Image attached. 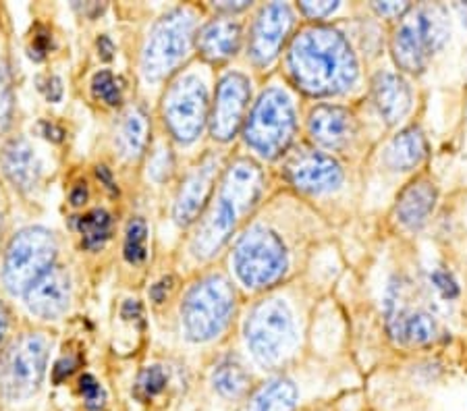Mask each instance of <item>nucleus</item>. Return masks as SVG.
Wrapping results in <instances>:
<instances>
[{"label":"nucleus","mask_w":467,"mask_h":411,"mask_svg":"<svg viewBox=\"0 0 467 411\" xmlns=\"http://www.w3.org/2000/svg\"><path fill=\"white\" fill-rule=\"evenodd\" d=\"M287 67L296 86L312 96L343 94L358 79L349 42L330 27L301 29L291 42Z\"/></svg>","instance_id":"f257e3e1"},{"label":"nucleus","mask_w":467,"mask_h":411,"mask_svg":"<svg viewBox=\"0 0 467 411\" xmlns=\"http://www.w3.org/2000/svg\"><path fill=\"white\" fill-rule=\"evenodd\" d=\"M262 191V173L250 160H239L223 179L221 196L210 208L195 233L192 250L198 258H210L227 243L237 222L255 206Z\"/></svg>","instance_id":"f03ea898"},{"label":"nucleus","mask_w":467,"mask_h":411,"mask_svg":"<svg viewBox=\"0 0 467 411\" xmlns=\"http://www.w3.org/2000/svg\"><path fill=\"white\" fill-rule=\"evenodd\" d=\"M449 19L441 5H421L401 17L393 36V57L401 69L420 73L449 40Z\"/></svg>","instance_id":"7ed1b4c3"},{"label":"nucleus","mask_w":467,"mask_h":411,"mask_svg":"<svg viewBox=\"0 0 467 411\" xmlns=\"http://www.w3.org/2000/svg\"><path fill=\"white\" fill-rule=\"evenodd\" d=\"M235 312V293L229 281L213 274L193 285L181 305V318L187 339L195 343L213 341L227 328Z\"/></svg>","instance_id":"20e7f679"},{"label":"nucleus","mask_w":467,"mask_h":411,"mask_svg":"<svg viewBox=\"0 0 467 411\" xmlns=\"http://www.w3.org/2000/svg\"><path fill=\"white\" fill-rule=\"evenodd\" d=\"M296 136V108L287 92L270 87L260 96L245 125V141L264 159H276Z\"/></svg>","instance_id":"39448f33"},{"label":"nucleus","mask_w":467,"mask_h":411,"mask_svg":"<svg viewBox=\"0 0 467 411\" xmlns=\"http://www.w3.org/2000/svg\"><path fill=\"white\" fill-rule=\"evenodd\" d=\"M195 34V17L192 11L175 9L158 21L146 44L141 69L146 79L161 81L183 63L190 55Z\"/></svg>","instance_id":"423d86ee"},{"label":"nucleus","mask_w":467,"mask_h":411,"mask_svg":"<svg viewBox=\"0 0 467 411\" xmlns=\"http://www.w3.org/2000/svg\"><path fill=\"white\" fill-rule=\"evenodd\" d=\"M233 266L245 287L262 289L275 285L287 271V252L273 231L252 227L235 245Z\"/></svg>","instance_id":"0eeeda50"},{"label":"nucleus","mask_w":467,"mask_h":411,"mask_svg":"<svg viewBox=\"0 0 467 411\" xmlns=\"http://www.w3.org/2000/svg\"><path fill=\"white\" fill-rule=\"evenodd\" d=\"M245 341L262 365L281 364L296 343V328L287 305L281 299H268L255 305L245 323Z\"/></svg>","instance_id":"6e6552de"},{"label":"nucleus","mask_w":467,"mask_h":411,"mask_svg":"<svg viewBox=\"0 0 467 411\" xmlns=\"http://www.w3.org/2000/svg\"><path fill=\"white\" fill-rule=\"evenodd\" d=\"M57 256V241L50 231L34 227L21 231L13 237L6 250L3 279L11 293H26V291L50 271Z\"/></svg>","instance_id":"1a4fd4ad"},{"label":"nucleus","mask_w":467,"mask_h":411,"mask_svg":"<svg viewBox=\"0 0 467 411\" xmlns=\"http://www.w3.org/2000/svg\"><path fill=\"white\" fill-rule=\"evenodd\" d=\"M48 362V341L42 334L21 336L0 360V391L9 401H24L40 388Z\"/></svg>","instance_id":"9d476101"},{"label":"nucleus","mask_w":467,"mask_h":411,"mask_svg":"<svg viewBox=\"0 0 467 411\" xmlns=\"http://www.w3.org/2000/svg\"><path fill=\"white\" fill-rule=\"evenodd\" d=\"M387 323L393 339L401 345H428L439 336L431 305L421 302L411 283L397 281L389 289Z\"/></svg>","instance_id":"9b49d317"},{"label":"nucleus","mask_w":467,"mask_h":411,"mask_svg":"<svg viewBox=\"0 0 467 411\" xmlns=\"http://www.w3.org/2000/svg\"><path fill=\"white\" fill-rule=\"evenodd\" d=\"M162 112L172 138L183 144L198 139L208 121V89L204 81L195 75L177 79L164 94Z\"/></svg>","instance_id":"f8f14e48"},{"label":"nucleus","mask_w":467,"mask_h":411,"mask_svg":"<svg viewBox=\"0 0 467 411\" xmlns=\"http://www.w3.org/2000/svg\"><path fill=\"white\" fill-rule=\"evenodd\" d=\"M250 104V81L241 73H229L216 89V100L210 117L213 136L229 141L244 123V115Z\"/></svg>","instance_id":"ddd939ff"},{"label":"nucleus","mask_w":467,"mask_h":411,"mask_svg":"<svg viewBox=\"0 0 467 411\" xmlns=\"http://www.w3.org/2000/svg\"><path fill=\"white\" fill-rule=\"evenodd\" d=\"M293 27V13L287 5L275 3L264 6L252 27L250 57L254 63L268 65L281 52Z\"/></svg>","instance_id":"4468645a"},{"label":"nucleus","mask_w":467,"mask_h":411,"mask_svg":"<svg viewBox=\"0 0 467 411\" xmlns=\"http://www.w3.org/2000/svg\"><path fill=\"white\" fill-rule=\"evenodd\" d=\"M285 173L297 190L307 193L333 191L343 181V170L338 162L316 149H301L293 154Z\"/></svg>","instance_id":"2eb2a0df"},{"label":"nucleus","mask_w":467,"mask_h":411,"mask_svg":"<svg viewBox=\"0 0 467 411\" xmlns=\"http://www.w3.org/2000/svg\"><path fill=\"white\" fill-rule=\"evenodd\" d=\"M218 164H221L218 156H206L181 185L175 200V211H172V216L181 227H187L198 219L200 211L210 198V191H213Z\"/></svg>","instance_id":"dca6fc26"},{"label":"nucleus","mask_w":467,"mask_h":411,"mask_svg":"<svg viewBox=\"0 0 467 411\" xmlns=\"http://www.w3.org/2000/svg\"><path fill=\"white\" fill-rule=\"evenodd\" d=\"M27 305L40 318H60L69 310L71 281L63 268H50L26 291Z\"/></svg>","instance_id":"f3484780"},{"label":"nucleus","mask_w":467,"mask_h":411,"mask_svg":"<svg viewBox=\"0 0 467 411\" xmlns=\"http://www.w3.org/2000/svg\"><path fill=\"white\" fill-rule=\"evenodd\" d=\"M310 133L322 148L338 149L348 146L353 133H356V118L349 110L341 107L322 104V107L312 110Z\"/></svg>","instance_id":"a211bd4d"},{"label":"nucleus","mask_w":467,"mask_h":411,"mask_svg":"<svg viewBox=\"0 0 467 411\" xmlns=\"http://www.w3.org/2000/svg\"><path fill=\"white\" fill-rule=\"evenodd\" d=\"M436 204V187L431 181H413L403 190L401 196L397 200L395 216L397 221L403 224L405 229L416 231L424 227L428 216L432 214Z\"/></svg>","instance_id":"6ab92c4d"},{"label":"nucleus","mask_w":467,"mask_h":411,"mask_svg":"<svg viewBox=\"0 0 467 411\" xmlns=\"http://www.w3.org/2000/svg\"><path fill=\"white\" fill-rule=\"evenodd\" d=\"M3 169L5 175L11 179V183L21 191L34 190L40 181V162L36 159L34 148L24 138H17L6 144L3 152Z\"/></svg>","instance_id":"aec40b11"},{"label":"nucleus","mask_w":467,"mask_h":411,"mask_svg":"<svg viewBox=\"0 0 467 411\" xmlns=\"http://www.w3.org/2000/svg\"><path fill=\"white\" fill-rule=\"evenodd\" d=\"M374 102L387 123H397L411 108L410 86L395 73H379L374 79Z\"/></svg>","instance_id":"412c9836"},{"label":"nucleus","mask_w":467,"mask_h":411,"mask_svg":"<svg viewBox=\"0 0 467 411\" xmlns=\"http://www.w3.org/2000/svg\"><path fill=\"white\" fill-rule=\"evenodd\" d=\"M241 27L231 19H216L202 29L198 36V48L208 61H227L239 50Z\"/></svg>","instance_id":"4be33fe9"},{"label":"nucleus","mask_w":467,"mask_h":411,"mask_svg":"<svg viewBox=\"0 0 467 411\" xmlns=\"http://www.w3.org/2000/svg\"><path fill=\"white\" fill-rule=\"evenodd\" d=\"M428 146L424 139V133H421L418 127H410V129H403L399 136L390 141L387 149V162L389 167L397 170H410L426 159Z\"/></svg>","instance_id":"5701e85b"},{"label":"nucleus","mask_w":467,"mask_h":411,"mask_svg":"<svg viewBox=\"0 0 467 411\" xmlns=\"http://www.w3.org/2000/svg\"><path fill=\"white\" fill-rule=\"evenodd\" d=\"M148 133L150 123L146 112L141 108L127 110L123 121H120L117 136L120 154H123L125 159H138V156L146 149Z\"/></svg>","instance_id":"b1692460"},{"label":"nucleus","mask_w":467,"mask_h":411,"mask_svg":"<svg viewBox=\"0 0 467 411\" xmlns=\"http://www.w3.org/2000/svg\"><path fill=\"white\" fill-rule=\"evenodd\" d=\"M297 388L287 378L270 380L250 403V411H296Z\"/></svg>","instance_id":"393cba45"},{"label":"nucleus","mask_w":467,"mask_h":411,"mask_svg":"<svg viewBox=\"0 0 467 411\" xmlns=\"http://www.w3.org/2000/svg\"><path fill=\"white\" fill-rule=\"evenodd\" d=\"M214 391L224 399L244 397L250 388V374L235 360H224L216 365L213 374Z\"/></svg>","instance_id":"a878e982"},{"label":"nucleus","mask_w":467,"mask_h":411,"mask_svg":"<svg viewBox=\"0 0 467 411\" xmlns=\"http://www.w3.org/2000/svg\"><path fill=\"white\" fill-rule=\"evenodd\" d=\"M110 214L104 211H92L78 221V229L81 233V243L86 250H98L109 241L110 237Z\"/></svg>","instance_id":"bb28decb"},{"label":"nucleus","mask_w":467,"mask_h":411,"mask_svg":"<svg viewBox=\"0 0 467 411\" xmlns=\"http://www.w3.org/2000/svg\"><path fill=\"white\" fill-rule=\"evenodd\" d=\"M148 227L144 219H133L127 224L125 233V258L130 264H141L146 260Z\"/></svg>","instance_id":"cd10ccee"},{"label":"nucleus","mask_w":467,"mask_h":411,"mask_svg":"<svg viewBox=\"0 0 467 411\" xmlns=\"http://www.w3.org/2000/svg\"><path fill=\"white\" fill-rule=\"evenodd\" d=\"M167 372H164L161 365H148V368L140 374L138 385H135V395L141 401L154 399L156 395H161L167 386Z\"/></svg>","instance_id":"c85d7f7f"},{"label":"nucleus","mask_w":467,"mask_h":411,"mask_svg":"<svg viewBox=\"0 0 467 411\" xmlns=\"http://www.w3.org/2000/svg\"><path fill=\"white\" fill-rule=\"evenodd\" d=\"M92 89H94L96 98L107 102L109 107H117V104H120L119 81L115 79V75H112L110 71L96 73L92 79Z\"/></svg>","instance_id":"c756f323"},{"label":"nucleus","mask_w":467,"mask_h":411,"mask_svg":"<svg viewBox=\"0 0 467 411\" xmlns=\"http://www.w3.org/2000/svg\"><path fill=\"white\" fill-rule=\"evenodd\" d=\"M79 393L81 397H84L88 411H100L104 407V403H107L104 388L92 374H84V376L79 378Z\"/></svg>","instance_id":"7c9ffc66"},{"label":"nucleus","mask_w":467,"mask_h":411,"mask_svg":"<svg viewBox=\"0 0 467 411\" xmlns=\"http://www.w3.org/2000/svg\"><path fill=\"white\" fill-rule=\"evenodd\" d=\"M13 115V89H11V77L9 69L3 58H0V131L6 129V125L11 123Z\"/></svg>","instance_id":"2f4dec72"},{"label":"nucleus","mask_w":467,"mask_h":411,"mask_svg":"<svg viewBox=\"0 0 467 411\" xmlns=\"http://www.w3.org/2000/svg\"><path fill=\"white\" fill-rule=\"evenodd\" d=\"M431 283H432V287L436 289V293H439L442 299H447V302L459 297L457 281L453 279V274L442 271V268H434V271L431 272Z\"/></svg>","instance_id":"473e14b6"},{"label":"nucleus","mask_w":467,"mask_h":411,"mask_svg":"<svg viewBox=\"0 0 467 411\" xmlns=\"http://www.w3.org/2000/svg\"><path fill=\"white\" fill-rule=\"evenodd\" d=\"M338 3H299V9L310 19H324L330 13L337 11Z\"/></svg>","instance_id":"72a5a7b5"},{"label":"nucleus","mask_w":467,"mask_h":411,"mask_svg":"<svg viewBox=\"0 0 467 411\" xmlns=\"http://www.w3.org/2000/svg\"><path fill=\"white\" fill-rule=\"evenodd\" d=\"M374 9L379 15H382V17H403L405 13H408L411 6L408 3H374Z\"/></svg>","instance_id":"f704fd0d"},{"label":"nucleus","mask_w":467,"mask_h":411,"mask_svg":"<svg viewBox=\"0 0 467 411\" xmlns=\"http://www.w3.org/2000/svg\"><path fill=\"white\" fill-rule=\"evenodd\" d=\"M48 46H50V36L47 32L37 34L34 37L32 48H29V50H32V52H29V55H32V58H36V61H40V58L48 52Z\"/></svg>","instance_id":"c9c22d12"},{"label":"nucleus","mask_w":467,"mask_h":411,"mask_svg":"<svg viewBox=\"0 0 467 411\" xmlns=\"http://www.w3.org/2000/svg\"><path fill=\"white\" fill-rule=\"evenodd\" d=\"M78 362L73 357H67V360H60L55 368V383H63V380L69 376V374L75 370Z\"/></svg>","instance_id":"e433bc0d"},{"label":"nucleus","mask_w":467,"mask_h":411,"mask_svg":"<svg viewBox=\"0 0 467 411\" xmlns=\"http://www.w3.org/2000/svg\"><path fill=\"white\" fill-rule=\"evenodd\" d=\"M44 89H47V98L50 102H58L60 96H63V86H60V79L58 77H48Z\"/></svg>","instance_id":"4c0bfd02"},{"label":"nucleus","mask_w":467,"mask_h":411,"mask_svg":"<svg viewBox=\"0 0 467 411\" xmlns=\"http://www.w3.org/2000/svg\"><path fill=\"white\" fill-rule=\"evenodd\" d=\"M42 133L52 141H60L65 136L63 129H58V127L52 125V123H42Z\"/></svg>","instance_id":"58836bf2"},{"label":"nucleus","mask_w":467,"mask_h":411,"mask_svg":"<svg viewBox=\"0 0 467 411\" xmlns=\"http://www.w3.org/2000/svg\"><path fill=\"white\" fill-rule=\"evenodd\" d=\"M6 331H9V310L5 308V303H0V343L5 341Z\"/></svg>","instance_id":"ea45409f"},{"label":"nucleus","mask_w":467,"mask_h":411,"mask_svg":"<svg viewBox=\"0 0 467 411\" xmlns=\"http://www.w3.org/2000/svg\"><path fill=\"white\" fill-rule=\"evenodd\" d=\"M86 198H88L86 187H75L73 193H71V204L73 206H81L86 201Z\"/></svg>","instance_id":"a19ab883"},{"label":"nucleus","mask_w":467,"mask_h":411,"mask_svg":"<svg viewBox=\"0 0 467 411\" xmlns=\"http://www.w3.org/2000/svg\"><path fill=\"white\" fill-rule=\"evenodd\" d=\"M98 50L102 52V58H110L112 57V44H110V40L109 37H100V40H98Z\"/></svg>","instance_id":"79ce46f5"},{"label":"nucleus","mask_w":467,"mask_h":411,"mask_svg":"<svg viewBox=\"0 0 467 411\" xmlns=\"http://www.w3.org/2000/svg\"><path fill=\"white\" fill-rule=\"evenodd\" d=\"M98 177H100L102 181L107 183L109 190L115 191V183H112V177H110V173H109V170H107V167H98Z\"/></svg>","instance_id":"37998d69"},{"label":"nucleus","mask_w":467,"mask_h":411,"mask_svg":"<svg viewBox=\"0 0 467 411\" xmlns=\"http://www.w3.org/2000/svg\"><path fill=\"white\" fill-rule=\"evenodd\" d=\"M0 231H3V216H0Z\"/></svg>","instance_id":"c03bdc74"}]
</instances>
